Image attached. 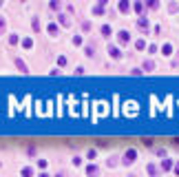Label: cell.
Here are the masks:
<instances>
[{
	"label": "cell",
	"mask_w": 179,
	"mask_h": 177,
	"mask_svg": "<svg viewBox=\"0 0 179 177\" xmlns=\"http://www.w3.org/2000/svg\"><path fill=\"white\" fill-rule=\"evenodd\" d=\"M102 35H111V27H108V24L102 27Z\"/></svg>",
	"instance_id": "22"
},
{
	"label": "cell",
	"mask_w": 179,
	"mask_h": 177,
	"mask_svg": "<svg viewBox=\"0 0 179 177\" xmlns=\"http://www.w3.org/2000/svg\"><path fill=\"white\" fill-rule=\"evenodd\" d=\"M97 175H100V168L95 164H89L86 166V177H97Z\"/></svg>",
	"instance_id": "4"
},
{
	"label": "cell",
	"mask_w": 179,
	"mask_h": 177,
	"mask_svg": "<svg viewBox=\"0 0 179 177\" xmlns=\"http://www.w3.org/2000/svg\"><path fill=\"white\" fill-rule=\"evenodd\" d=\"M130 76H142V69H130Z\"/></svg>",
	"instance_id": "25"
},
{
	"label": "cell",
	"mask_w": 179,
	"mask_h": 177,
	"mask_svg": "<svg viewBox=\"0 0 179 177\" xmlns=\"http://www.w3.org/2000/svg\"><path fill=\"white\" fill-rule=\"evenodd\" d=\"M135 49H137V51H144V49H146V42H144V40H137V42H135Z\"/></svg>",
	"instance_id": "18"
},
{
	"label": "cell",
	"mask_w": 179,
	"mask_h": 177,
	"mask_svg": "<svg viewBox=\"0 0 179 177\" xmlns=\"http://www.w3.org/2000/svg\"><path fill=\"white\" fill-rule=\"evenodd\" d=\"M49 9H51V11H58L60 5H58V2H51V5H49Z\"/></svg>",
	"instance_id": "23"
},
{
	"label": "cell",
	"mask_w": 179,
	"mask_h": 177,
	"mask_svg": "<svg viewBox=\"0 0 179 177\" xmlns=\"http://www.w3.org/2000/svg\"><path fill=\"white\" fill-rule=\"evenodd\" d=\"M18 42V35H9V44H16Z\"/></svg>",
	"instance_id": "26"
},
{
	"label": "cell",
	"mask_w": 179,
	"mask_h": 177,
	"mask_svg": "<svg viewBox=\"0 0 179 177\" xmlns=\"http://www.w3.org/2000/svg\"><path fill=\"white\" fill-rule=\"evenodd\" d=\"M38 177H49V175H46V173H40V175H38Z\"/></svg>",
	"instance_id": "29"
},
{
	"label": "cell",
	"mask_w": 179,
	"mask_h": 177,
	"mask_svg": "<svg viewBox=\"0 0 179 177\" xmlns=\"http://www.w3.org/2000/svg\"><path fill=\"white\" fill-rule=\"evenodd\" d=\"M175 175H177V177H179V162H177V164H175Z\"/></svg>",
	"instance_id": "28"
},
{
	"label": "cell",
	"mask_w": 179,
	"mask_h": 177,
	"mask_svg": "<svg viewBox=\"0 0 179 177\" xmlns=\"http://www.w3.org/2000/svg\"><path fill=\"white\" fill-rule=\"evenodd\" d=\"M58 18H60V24H62V27H71V20H69V16H64V13H60Z\"/></svg>",
	"instance_id": "10"
},
{
	"label": "cell",
	"mask_w": 179,
	"mask_h": 177,
	"mask_svg": "<svg viewBox=\"0 0 179 177\" xmlns=\"http://www.w3.org/2000/svg\"><path fill=\"white\" fill-rule=\"evenodd\" d=\"M155 69V62L153 60H146L144 64H142V71H153Z\"/></svg>",
	"instance_id": "9"
},
{
	"label": "cell",
	"mask_w": 179,
	"mask_h": 177,
	"mask_svg": "<svg viewBox=\"0 0 179 177\" xmlns=\"http://www.w3.org/2000/svg\"><path fill=\"white\" fill-rule=\"evenodd\" d=\"M162 51H164V55H170V53H173V46H170V44H164Z\"/></svg>",
	"instance_id": "21"
},
{
	"label": "cell",
	"mask_w": 179,
	"mask_h": 177,
	"mask_svg": "<svg viewBox=\"0 0 179 177\" xmlns=\"http://www.w3.org/2000/svg\"><path fill=\"white\" fill-rule=\"evenodd\" d=\"M108 53H111L113 60H119V58H122V51L117 49V46H108Z\"/></svg>",
	"instance_id": "5"
},
{
	"label": "cell",
	"mask_w": 179,
	"mask_h": 177,
	"mask_svg": "<svg viewBox=\"0 0 179 177\" xmlns=\"http://www.w3.org/2000/svg\"><path fill=\"white\" fill-rule=\"evenodd\" d=\"M5 31H7V20L0 16V35H5Z\"/></svg>",
	"instance_id": "12"
},
{
	"label": "cell",
	"mask_w": 179,
	"mask_h": 177,
	"mask_svg": "<svg viewBox=\"0 0 179 177\" xmlns=\"http://www.w3.org/2000/svg\"><path fill=\"white\" fill-rule=\"evenodd\" d=\"M173 168V160H164L162 162V171H170Z\"/></svg>",
	"instance_id": "11"
},
{
	"label": "cell",
	"mask_w": 179,
	"mask_h": 177,
	"mask_svg": "<svg viewBox=\"0 0 179 177\" xmlns=\"http://www.w3.org/2000/svg\"><path fill=\"white\" fill-rule=\"evenodd\" d=\"M135 157H137V151H135V148H128V151L124 153V164H133Z\"/></svg>",
	"instance_id": "1"
},
{
	"label": "cell",
	"mask_w": 179,
	"mask_h": 177,
	"mask_svg": "<svg viewBox=\"0 0 179 177\" xmlns=\"http://www.w3.org/2000/svg\"><path fill=\"white\" fill-rule=\"evenodd\" d=\"M117 42H119V44H128V42H130V33H128L126 29H122V31L117 33Z\"/></svg>",
	"instance_id": "2"
},
{
	"label": "cell",
	"mask_w": 179,
	"mask_h": 177,
	"mask_svg": "<svg viewBox=\"0 0 179 177\" xmlns=\"http://www.w3.org/2000/svg\"><path fill=\"white\" fill-rule=\"evenodd\" d=\"M31 27H33V31H40V20L33 18V20H31Z\"/></svg>",
	"instance_id": "20"
},
{
	"label": "cell",
	"mask_w": 179,
	"mask_h": 177,
	"mask_svg": "<svg viewBox=\"0 0 179 177\" xmlns=\"http://www.w3.org/2000/svg\"><path fill=\"white\" fill-rule=\"evenodd\" d=\"M84 51H86V55H91V58H93V55H95V46H93V44H86V46H84Z\"/></svg>",
	"instance_id": "15"
},
{
	"label": "cell",
	"mask_w": 179,
	"mask_h": 177,
	"mask_svg": "<svg viewBox=\"0 0 179 177\" xmlns=\"http://www.w3.org/2000/svg\"><path fill=\"white\" fill-rule=\"evenodd\" d=\"M20 175H22V177H33V168H29V166H27V168H22Z\"/></svg>",
	"instance_id": "17"
},
{
	"label": "cell",
	"mask_w": 179,
	"mask_h": 177,
	"mask_svg": "<svg viewBox=\"0 0 179 177\" xmlns=\"http://www.w3.org/2000/svg\"><path fill=\"white\" fill-rule=\"evenodd\" d=\"M128 9H130V5L126 2V0H122V2H119V11H122V13H126Z\"/></svg>",
	"instance_id": "13"
},
{
	"label": "cell",
	"mask_w": 179,
	"mask_h": 177,
	"mask_svg": "<svg viewBox=\"0 0 179 177\" xmlns=\"http://www.w3.org/2000/svg\"><path fill=\"white\" fill-rule=\"evenodd\" d=\"M104 5H106V0H102L97 7H93V13H95V16H102V13H104Z\"/></svg>",
	"instance_id": "6"
},
{
	"label": "cell",
	"mask_w": 179,
	"mask_h": 177,
	"mask_svg": "<svg viewBox=\"0 0 179 177\" xmlns=\"http://www.w3.org/2000/svg\"><path fill=\"white\" fill-rule=\"evenodd\" d=\"M58 64H60V67H64V64H67V58H64V55H60V58H58Z\"/></svg>",
	"instance_id": "24"
},
{
	"label": "cell",
	"mask_w": 179,
	"mask_h": 177,
	"mask_svg": "<svg viewBox=\"0 0 179 177\" xmlns=\"http://www.w3.org/2000/svg\"><path fill=\"white\" fill-rule=\"evenodd\" d=\"M148 175H157V164H148Z\"/></svg>",
	"instance_id": "19"
},
{
	"label": "cell",
	"mask_w": 179,
	"mask_h": 177,
	"mask_svg": "<svg viewBox=\"0 0 179 177\" xmlns=\"http://www.w3.org/2000/svg\"><path fill=\"white\" fill-rule=\"evenodd\" d=\"M108 166H117V157H111V160H108Z\"/></svg>",
	"instance_id": "27"
},
{
	"label": "cell",
	"mask_w": 179,
	"mask_h": 177,
	"mask_svg": "<svg viewBox=\"0 0 179 177\" xmlns=\"http://www.w3.org/2000/svg\"><path fill=\"white\" fill-rule=\"evenodd\" d=\"M55 177H64V175H62V173H60V175H55Z\"/></svg>",
	"instance_id": "30"
},
{
	"label": "cell",
	"mask_w": 179,
	"mask_h": 177,
	"mask_svg": "<svg viewBox=\"0 0 179 177\" xmlns=\"http://www.w3.org/2000/svg\"><path fill=\"white\" fill-rule=\"evenodd\" d=\"M16 67H18V71H22V73H29V69H27V64L20 60V58H16Z\"/></svg>",
	"instance_id": "7"
},
{
	"label": "cell",
	"mask_w": 179,
	"mask_h": 177,
	"mask_svg": "<svg viewBox=\"0 0 179 177\" xmlns=\"http://www.w3.org/2000/svg\"><path fill=\"white\" fill-rule=\"evenodd\" d=\"M137 29H139V31H144V33H148L150 24H148V20H146V18H139V20H137Z\"/></svg>",
	"instance_id": "3"
},
{
	"label": "cell",
	"mask_w": 179,
	"mask_h": 177,
	"mask_svg": "<svg viewBox=\"0 0 179 177\" xmlns=\"http://www.w3.org/2000/svg\"><path fill=\"white\" fill-rule=\"evenodd\" d=\"M46 31H49L51 35H58V24H53V22H51L49 27H46Z\"/></svg>",
	"instance_id": "14"
},
{
	"label": "cell",
	"mask_w": 179,
	"mask_h": 177,
	"mask_svg": "<svg viewBox=\"0 0 179 177\" xmlns=\"http://www.w3.org/2000/svg\"><path fill=\"white\" fill-rule=\"evenodd\" d=\"M22 46H24V49H31V46H33V38H24L22 40Z\"/></svg>",
	"instance_id": "16"
},
{
	"label": "cell",
	"mask_w": 179,
	"mask_h": 177,
	"mask_svg": "<svg viewBox=\"0 0 179 177\" xmlns=\"http://www.w3.org/2000/svg\"><path fill=\"white\" fill-rule=\"evenodd\" d=\"M135 11L139 13V18H144V13H146V5H142V2H137V5H135Z\"/></svg>",
	"instance_id": "8"
}]
</instances>
